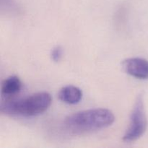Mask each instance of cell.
Wrapping results in <instances>:
<instances>
[{"instance_id": "6da1fadb", "label": "cell", "mask_w": 148, "mask_h": 148, "mask_svg": "<svg viewBox=\"0 0 148 148\" xmlns=\"http://www.w3.org/2000/svg\"><path fill=\"white\" fill-rule=\"evenodd\" d=\"M115 121L114 113L107 108H92L78 111L68 116L64 127L74 134H82L103 130Z\"/></svg>"}, {"instance_id": "7a4b0ae2", "label": "cell", "mask_w": 148, "mask_h": 148, "mask_svg": "<svg viewBox=\"0 0 148 148\" xmlns=\"http://www.w3.org/2000/svg\"><path fill=\"white\" fill-rule=\"evenodd\" d=\"M51 102V95L49 92H38L25 98L6 100L1 102L0 111L9 116H36L47 111Z\"/></svg>"}, {"instance_id": "3957f363", "label": "cell", "mask_w": 148, "mask_h": 148, "mask_svg": "<svg viewBox=\"0 0 148 148\" xmlns=\"http://www.w3.org/2000/svg\"><path fill=\"white\" fill-rule=\"evenodd\" d=\"M130 119L129 127L122 138L123 141L125 143L137 141L143 137L147 129V117L143 95H139L136 99Z\"/></svg>"}, {"instance_id": "277c9868", "label": "cell", "mask_w": 148, "mask_h": 148, "mask_svg": "<svg viewBox=\"0 0 148 148\" xmlns=\"http://www.w3.org/2000/svg\"><path fill=\"white\" fill-rule=\"evenodd\" d=\"M123 69L130 76L140 79H148V61L139 57L129 58L121 64Z\"/></svg>"}, {"instance_id": "5b68a950", "label": "cell", "mask_w": 148, "mask_h": 148, "mask_svg": "<svg viewBox=\"0 0 148 148\" xmlns=\"http://www.w3.org/2000/svg\"><path fill=\"white\" fill-rule=\"evenodd\" d=\"M82 91L78 87L74 85H66L61 88L58 93L59 100L69 105H75L80 102L82 98Z\"/></svg>"}, {"instance_id": "8992f818", "label": "cell", "mask_w": 148, "mask_h": 148, "mask_svg": "<svg viewBox=\"0 0 148 148\" xmlns=\"http://www.w3.org/2000/svg\"><path fill=\"white\" fill-rule=\"evenodd\" d=\"M23 83L20 78L16 75L8 77L1 82V95L5 97H11L17 95L21 90Z\"/></svg>"}, {"instance_id": "52a82bcc", "label": "cell", "mask_w": 148, "mask_h": 148, "mask_svg": "<svg viewBox=\"0 0 148 148\" xmlns=\"http://www.w3.org/2000/svg\"><path fill=\"white\" fill-rule=\"evenodd\" d=\"M62 56H63V49L62 48V46H57L51 50V57L53 62H59L62 59Z\"/></svg>"}]
</instances>
